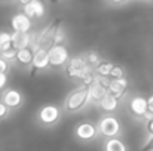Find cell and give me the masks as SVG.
Masks as SVG:
<instances>
[{
  "instance_id": "26",
  "label": "cell",
  "mask_w": 153,
  "mask_h": 151,
  "mask_svg": "<svg viewBox=\"0 0 153 151\" xmlns=\"http://www.w3.org/2000/svg\"><path fill=\"white\" fill-rule=\"evenodd\" d=\"M146 132H147V139H150V138H153V119L152 120H149V122H146ZM146 139V141H147Z\"/></svg>"
},
{
  "instance_id": "10",
  "label": "cell",
  "mask_w": 153,
  "mask_h": 151,
  "mask_svg": "<svg viewBox=\"0 0 153 151\" xmlns=\"http://www.w3.org/2000/svg\"><path fill=\"white\" fill-rule=\"evenodd\" d=\"M0 99L10 108V111L12 110H18L24 104V96H22V94L18 89H4L1 96H0Z\"/></svg>"
},
{
  "instance_id": "5",
  "label": "cell",
  "mask_w": 153,
  "mask_h": 151,
  "mask_svg": "<svg viewBox=\"0 0 153 151\" xmlns=\"http://www.w3.org/2000/svg\"><path fill=\"white\" fill-rule=\"evenodd\" d=\"M73 135L80 142H92V141H95L100 136L98 127L92 122H80V123H77L74 126Z\"/></svg>"
},
{
  "instance_id": "23",
  "label": "cell",
  "mask_w": 153,
  "mask_h": 151,
  "mask_svg": "<svg viewBox=\"0 0 153 151\" xmlns=\"http://www.w3.org/2000/svg\"><path fill=\"white\" fill-rule=\"evenodd\" d=\"M122 77H125V68L114 64V67H113V70H111L110 80H111V79H122Z\"/></svg>"
},
{
  "instance_id": "25",
  "label": "cell",
  "mask_w": 153,
  "mask_h": 151,
  "mask_svg": "<svg viewBox=\"0 0 153 151\" xmlns=\"http://www.w3.org/2000/svg\"><path fill=\"white\" fill-rule=\"evenodd\" d=\"M9 67H10V64H9L6 59H3V58L0 56V74H7Z\"/></svg>"
},
{
  "instance_id": "29",
  "label": "cell",
  "mask_w": 153,
  "mask_h": 151,
  "mask_svg": "<svg viewBox=\"0 0 153 151\" xmlns=\"http://www.w3.org/2000/svg\"><path fill=\"white\" fill-rule=\"evenodd\" d=\"M147 102H149V113L153 114V95H150V96L147 98Z\"/></svg>"
},
{
  "instance_id": "11",
  "label": "cell",
  "mask_w": 153,
  "mask_h": 151,
  "mask_svg": "<svg viewBox=\"0 0 153 151\" xmlns=\"http://www.w3.org/2000/svg\"><path fill=\"white\" fill-rule=\"evenodd\" d=\"M33 68L37 71H45L51 68V61H49V52L45 48H37L34 49V59H33Z\"/></svg>"
},
{
  "instance_id": "3",
  "label": "cell",
  "mask_w": 153,
  "mask_h": 151,
  "mask_svg": "<svg viewBox=\"0 0 153 151\" xmlns=\"http://www.w3.org/2000/svg\"><path fill=\"white\" fill-rule=\"evenodd\" d=\"M62 116V108L56 104H45L39 108L36 117H37V123L42 127L51 129L53 126H56L61 120Z\"/></svg>"
},
{
  "instance_id": "22",
  "label": "cell",
  "mask_w": 153,
  "mask_h": 151,
  "mask_svg": "<svg viewBox=\"0 0 153 151\" xmlns=\"http://www.w3.org/2000/svg\"><path fill=\"white\" fill-rule=\"evenodd\" d=\"M16 52H18V50L15 49V48H12V49L1 52L0 56H1L3 59H6L9 64H16Z\"/></svg>"
},
{
  "instance_id": "15",
  "label": "cell",
  "mask_w": 153,
  "mask_h": 151,
  "mask_svg": "<svg viewBox=\"0 0 153 151\" xmlns=\"http://www.w3.org/2000/svg\"><path fill=\"white\" fill-rule=\"evenodd\" d=\"M128 91V79L122 77V79H111L110 85H108V94L122 98V95H125V92Z\"/></svg>"
},
{
  "instance_id": "28",
  "label": "cell",
  "mask_w": 153,
  "mask_h": 151,
  "mask_svg": "<svg viewBox=\"0 0 153 151\" xmlns=\"http://www.w3.org/2000/svg\"><path fill=\"white\" fill-rule=\"evenodd\" d=\"M141 150L143 151H153V138L147 139V141L144 142V145L141 147Z\"/></svg>"
},
{
  "instance_id": "17",
  "label": "cell",
  "mask_w": 153,
  "mask_h": 151,
  "mask_svg": "<svg viewBox=\"0 0 153 151\" xmlns=\"http://www.w3.org/2000/svg\"><path fill=\"white\" fill-rule=\"evenodd\" d=\"M102 151H128V145L125 141L120 138H111V139H104Z\"/></svg>"
},
{
  "instance_id": "7",
  "label": "cell",
  "mask_w": 153,
  "mask_h": 151,
  "mask_svg": "<svg viewBox=\"0 0 153 151\" xmlns=\"http://www.w3.org/2000/svg\"><path fill=\"white\" fill-rule=\"evenodd\" d=\"M108 85H110V79L98 77V80L95 83H92L91 86H88L89 101L94 102V104H100L102 98L108 94Z\"/></svg>"
},
{
  "instance_id": "19",
  "label": "cell",
  "mask_w": 153,
  "mask_h": 151,
  "mask_svg": "<svg viewBox=\"0 0 153 151\" xmlns=\"http://www.w3.org/2000/svg\"><path fill=\"white\" fill-rule=\"evenodd\" d=\"M113 67H114V64H111V62H108V61H102L101 64L95 68V73H97V76H98V77L110 79Z\"/></svg>"
},
{
  "instance_id": "20",
  "label": "cell",
  "mask_w": 153,
  "mask_h": 151,
  "mask_svg": "<svg viewBox=\"0 0 153 151\" xmlns=\"http://www.w3.org/2000/svg\"><path fill=\"white\" fill-rule=\"evenodd\" d=\"M85 59H86V64H88L91 68H94V70H95V68L102 62L101 55H100L98 52H95V50H89V52H86V53H85Z\"/></svg>"
},
{
  "instance_id": "24",
  "label": "cell",
  "mask_w": 153,
  "mask_h": 151,
  "mask_svg": "<svg viewBox=\"0 0 153 151\" xmlns=\"http://www.w3.org/2000/svg\"><path fill=\"white\" fill-rule=\"evenodd\" d=\"M9 114H10V108H9L3 101L0 99V120L7 119V117H9Z\"/></svg>"
},
{
  "instance_id": "8",
  "label": "cell",
  "mask_w": 153,
  "mask_h": 151,
  "mask_svg": "<svg viewBox=\"0 0 153 151\" xmlns=\"http://www.w3.org/2000/svg\"><path fill=\"white\" fill-rule=\"evenodd\" d=\"M128 108H129L131 114L135 116L137 119H144L147 116V113H149L147 98H144L141 95H134L128 102Z\"/></svg>"
},
{
  "instance_id": "1",
  "label": "cell",
  "mask_w": 153,
  "mask_h": 151,
  "mask_svg": "<svg viewBox=\"0 0 153 151\" xmlns=\"http://www.w3.org/2000/svg\"><path fill=\"white\" fill-rule=\"evenodd\" d=\"M89 102H91V101H89L88 88L80 85V86L74 88V89L65 96V101H64V104H62V110H64L65 113L74 114V113L82 111Z\"/></svg>"
},
{
  "instance_id": "27",
  "label": "cell",
  "mask_w": 153,
  "mask_h": 151,
  "mask_svg": "<svg viewBox=\"0 0 153 151\" xmlns=\"http://www.w3.org/2000/svg\"><path fill=\"white\" fill-rule=\"evenodd\" d=\"M6 85H7V74H0V92L4 91Z\"/></svg>"
},
{
  "instance_id": "30",
  "label": "cell",
  "mask_w": 153,
  "mask_h": 151,
  "mask_svg": "<svg viewBox=\"0 0 153 151\" xmlns=\"http://www.w3.org/2000/svg\"><path fill=\"white\" fill-rule=\"evenodd\" d=\"M16 1H18L19 4H22V7H24V6H27L28 3H31L33 0H16Z\"/></svg>"
},
{
  "instance_id": "9",
  "label": "cell",
  "mask_w": 153,
  "mask_h": 151,
  "mask_svg": "<svg viewBox=\"0 0 153 151\" xmlns=\"http://www.w3.org/2000/svg\"><path fill=\"white\" fill-rule=\"evenodd\" d=\"M10 27L16 33H30L33 27V21L24 12H19L10 18Z\"/></svg>"
},
{
  "instance_id": "14",
  "label": "cell",
  "mask_w": 153,
  "mask_h": 151,
  "mask_svg": "<svg viewBox=\"0 0 153 151\" xmlns=\"http://www.w3.org/2000/svg\"><path fill=\"white\" fill-rule=\"evenodd\" d=\"M33 59H34V48H25L16 52V65L22 68H33Z\"/></svg>"
},
{
  "instance_id": "12",
  "label": "cell",
  "mask_w": 153,
  "mask_h": 151,
  "mask_svg": "<svg viewBox=\"0 0 153 151\" xmlns=\"http://www.w3.org/2000/svg\"><path fill=\"white\" fill-rule=\"evenodd\" d=\"M22 12L30 18V19H40L45 16L46 13V7L43 4L42 0H33L31 3H28L27 6L22 7Z\"/></svg>"
},
{
  "instance_id": "6",
  "label": "cell",
  "mask_w": 153,
  "mask_h": 151,
  "mask_svg": "<svg viewBox=\"0 0 153 151\" xmlns=\"http://www.w3.org/2000/svg\"><path fill=\"white\" fill-rule=\"evenodd\" d=\"M48 52H49V61L52 68H64L71 58L65 45H53L48 49Z\"/></svg>"
},
{
  "instance_id": "16",
  "label": "cell",
  "mask_w": 153,
  "mask_h": 151,
  "mask_svg": "<svg viewBox=\"0 0 153 151\" xmlns=\"http://www.w3.org/2000/svg\"><path fill=\"white\" fill-rule=\"evenodd\" d=\"M119 102H120V98H117V96H114V95H111V94H107L101 99V102L98 104V107H100V110L104 111L105 114H113V113L117 111Z\"/></svg>"
},
{
  "instance_id": "31",
  "label": "cell",
  "mask_w": 153,
  "mask_h": 151,
  "mask_svg": "<svg viewBox=\"0 0 153 151\" xmlns=\"http://www.w3.org/2000/svg\"><path fill=\"white\" fill-rule=\"evenodd\" d=\"M108 1H111V3H114V4H122V3H125V1H128V0H108Z\"/></svg>"
},
{
  "instance_id": "21",
  "label": "cell",
  "mask_w": 153,
  "mask_h": 151,
  "mask_svg": "<svg viewBox=\"0 0 153 151\" xmlns=\"http://www.w3.org/2000/svg\"><path fill=\"white\" fill-rule=\"evenodd\" d=\"M13 48L12 45V33L0 31V53L4 50H9Z\"/></svg>"
},
{
  "instance_id": "18",
  "label": "cell",
  "mask_w": 153,
  "mask_h": 151,
  "mask_svg": "<svg viewBox=\"0 0 153 151\" xmlns=\"http://www.w3.org/2000/svg\"><path fill=\"white\" fill-rule=\"evenodd\" d=\"M67 39V34H65V30L62 25H56L53 27V34H52V46L53 45H64Z\"/></svg>"
},
{
  "instance_id": "2",
  "label": "cell",
  "mask_w": 153,
  "mask_h": 151,
  "mask_svg": "<svg viewBox=\"0 0 153 151\" xmlns=\"http://www.w3.org/2000/svg\"><path fill=\"white\" fill-rule=\"evenodd\" d=\"M89 70H94L91 68L88 64H86V59H85V55H76V56H71L70 61L67 62V65L62 68L65 77L71 82H79L85 77V74L89 71Z\"/></svg>"
},
{
  "instance_id": "4",
  "label": "cell",
  "mask_w": 153,
  "mask_h": 151,
  "mask_svg": "<svg viewBox=\"0 0 153 151\" xmlns=\"http://www.w3.org/2000/svg\"><path fill=\"white\" fill-rule=\"evenodd\" d=\"M98 133L104 139H111V138H119L122 135V123L120 120L113 116V114H104L100 117L98 123Z\"/></svg>"
},
{
  "instance_id": "13",
  "label": "cell",
  "mask_w": 153,
  "mask_h": 151,
  "mask_svg": "<svg viewBox=\"0 0 153 151\" xmlns=\"http://www.w3.org/2000/svg\"><path fill=\"white\" fill-rule=\"evenodd\" d=\"M33 39H34L33 33H16V31L12 33V45L16 50L31 48L33 46Z\"/></svg>"
}]
</instances>
